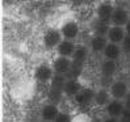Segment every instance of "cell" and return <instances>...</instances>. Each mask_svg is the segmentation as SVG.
<instances>
[{
	"label": "cell",
	"mask_w": 130,
	"mask_h": 122,
	"mask_svg": "<svg viewBox=\"0 0 130 122\" xmlns=\"http://www.w3.org/2000/svg\"><path fill=\"white\" fill-rule=\"evenodd\" d=\"M41 122H51V121H45V119H41Z\"/></svg>",
	"instance_id": "4316f807"
},
{
	"label": "cell",
	"mask_w": 130,
	"mask_h": 122,
	"mask_svg": "<svg viewBox=\"0 0 130 122\" xmlns=\"http://www.w3.org/2000/svg\"><path fill=\"white\" fill-rule=\"evenodd\" d=\"M54 122H74V118H72V116L68 112L60 110L59 114L57 116V118L54 119Z\"/></svg>",
	"instance_id": "44dd1931"
},
{
	"label": "cell",
	"mask_w": 130,
	"mask_h": 122,
	"mask_svg": "<svg viewBox=\"0 0 130 122\" xmlns=\"http://www.w3.org/2000/svg\"><path fill=\"white\" fill-rule=\"evenodd\" d=\"M101 122H120V118H114V117H109V116H106Z\"/></svg>",
	"instance_id": "603a6c76"
},
{
	"label": "cell",
	"mask_w": 130,
	"mask_h": 122,
	"mask_svg": "<svg viewBox=\"0 0 130 122\" xmlns=\"http://www.w3.org/2000/svg\"><path fill=\"white\" fill-rule=\"evenodd\" d=\"M124 102H125V106H126V108L130 109V92H129V95L126 96V98L124 100Z\"/></svg>",
	"instance_id": "cb8c5ba5"
},
{
	"label": "cell",
	"mask_w": 130,
	"mask_h": 122,
	"mask_svg": "<svg viewBox=\"0 0 130 122\" xmlns=\"http://www.w3.org/2000/svg\"><path fill=\"white\" fill-rule=\"evenodd\" d=\"M62 41H63V36L60 33V30H58V29H49L43 34V38H42L43 46L49 50L57 49Z\"/></svg>",
	"instance_id": "7a4b0ae2"
},
{
	"label": "cell",
	"mask_w": 130,
	"mask_h": 122,
	"mask_svg": "<svg viewBox=\"0 0 130 122\" xmlns=\"http://www.w3.org/2000/svg\"><path fill=\"white\" fill-rule=\"evenodd\" d=\"M122 53H124V50H122L121 45L118 43H112L109 42L108 45H106L105 50L103 51V55L105 59H112V60H118L122 55Z\"/></svg>",
	"instance_id": "5bb4252c"
},
{
	"label": "cell",
	"mask_w": 130,
	"mask_h": 122,
	"mask_svg": "<svg viewBox=\"0 0 130 122\" xmlns=\"http://www.w3.org/2000/svg\"><path fill=\"white\" fill-rule=\"evenodd\" d=\"M72 64V59L67 58V57H60L58 55L54 62H53V70L58 75H68V71L71 68Z\"/></svg>",
	"instance_id": "52a82bcc"
},
{
	"label": "cell",
	"mask_w": 130,
	"mask_h": 122,
	"mask_svg": "<svg viewBox=\"0 0 130 122\" xmlns=\"http://www.w3.org/2000/svg\"><path fill=\"white\" fill-rule=\"evenodd\" d=\"M59 112H60V109L58 108V104L49 102V104H46V105H43V108H42V110H41V119L54 122V119L57 118V116L59 114Z\"/></svg>",
	"instance_id": "4fadbf2b"
},
{
	"label": "cell",
	"mask_w": 130,
	"mask_h": 122,
	"mask_svg": "<svg viewBox=\"0 0 130 122\" xmlns=\"http://www.w3.org/2000/svg\"><path fill=\"white\" fill-rule=\"evenodd\" d=\"M125 37H126L125 26H117V25H112L108 34H106V38H108L109 42L118 43V45L122 43V41L125 40Z\"/></svg>",
	"instance_id": "8fae6325"
},
{
	"label": "cell",
	"mask_w": 130,
	"mask_h": 122,
	"mask_svg": "<svg viewBox=\"0 0 130 122\" xmlns=\"http://www.w3.org/2000/svg\"><path fill=\"white\" fill-rule=\"evenodd\" d=\"M110 26H112L110 22L101 21V20H99V19H97V21L95 22V26H93L95 34H97V36H105V37H106V34H108Z\"/></svg>",
	"instance_id": "d6986e66"
},
{
	"label": "cell",
	"mask_w": 130,
	"mask_h": 122,
	"mask_svg": "<svg viewBox=\"0 0 130 122\" xmlns=\"http://www.w3.org/2000/svg\"><path fill=\"white\" fill-rule=\"evenodd\" d=\"M120 122H130V121H126V119H121Z\"/></svg>",
	"instance_id": "484cf974"
},
{
	"label": "cell",
	"mask_w": 130,
	"mask_h": 122,
	"mask_svg": "<svg viewBox=\"0 0 130 122\" xmlns=\"http://www.w3.org/2000/svg\"><path fill=\"white\" fill-rule=\"evenodd\" d=\"M130 20V13L126 8L124 7H116L113 12V16L110 20L112 25H117V26H125Z\"/></svg>",
	"instance_id": "ba28073f"
},
{
	"label": "cell",
	"mask_w": 130,
	"mask_h": 122,
	"mask_svg": "<svg viewBox=\"0 0 130 122\" xmlns=\"http://www.w3.org/2000/svg\"><path fill=\"white\" fill-rule=\"evenodd\" d=\"M82 88H83V85H82V83L79 81V79L68 78L67 81H66V84H64V88H63V95L66 97L74 98L82 91Z\"/></svg>",
	"instance_id": "30bf717a"
},
{
	"label": "cell",
	"mask_w": 130,
	"mask_h": 122,
	"mask_svg": "<svg viewBox=\"0 0 130 122\" xmlns=\"http://www.w3.org/2000/svg\"><path fill=\"white\" fill-rule=\"evenodd\" d=\"M112 100V95L109 92V88H101L96 91V95H95V105L96 106H105L108 105V102Z\"/></svg>",
	"instance_id": "ac0fdd59"
},
{
	"label": "cell",
	"mask_w": 130,
	"mask_h": 122,
	"mask_svg": "<svg viewBox=\"0 0 130 122\" xmlns=\"http://www.w3.org/2000/svg\"><path fill=\"white\" fill-rule=\"evenodd\" d=\"M121 47H122V50H124V53L130 54V36L126 34L125 40L122 41V43H121Z\"/></svg>",
	"instance_id": "7402d4cb"
},
{
	"label": "cell",
	"mask_w": 130,
	"mask_h": 122,
	"mask_svg": "<svg viewBox=\"0 0 130 122\" xmlns=\"http://www.w3.org/2000/svg\"><path fill=\"white\" fill-rule=\"evenodd\" d=\"M54 70H53V66H49V64H38L34 70V79L37 81L42 83V84H47V83L51 81V79L54 78Z\"/></svg>",
	"instance_id": "3957f363"
},
{
	"label": "cell",
	"mask_w": 130,
	"mask_h": 122,
	"mask_svg": "<svg viewBox=\"0 0 130 122\" xmlns=\"http://www.w3.org/2000/svg\"><path fill=\"white\" fill-rule=\"evenodd\" d=\"M114 8H116V7L112 5V4L108 3V2L101 3L100 5L97 7V9H96L97 19H99V20H101V21L110 22L112 16H113V12H114Z\"/></svg>",
	"instance_id": "7c38bea8"
},
{
	"label": "cell",
	"mask_w": 130,
	"mask_h": 122,
	"mask_svg": "<svg viewBox=\"0 0 130 122\" xmlns=\"http://www.w3.org/2000/svg\"><path fill=\"white\" fill-rule=\"evenodd\" d=\"M76 49V45L74 41H70V40H64L59 43V46L57 47V54L60 55V57H67V58H71L74 51Z\"/></svg>",
	"instance_id": "2e32d148"
},
{
	"label": "cell",
	"mask_w": 130,
	"mask_h": 122,
	"mask_svg": "<svg viewBox=\"0 0 130 122\" xmlns=\"http://www.w3.org/2000/svg\"><path fill=\"white\" fill-rule=\"evenodd\" d=\"M109 43V41H108V38H106L105 36H97V34H95L92 38L89 40V47H91V50H92L93 53H101L103 54V51L105 50V47H106V45Z\"/></svg>",
	"instance_id": "9a60e30c"
},
{
	"label": "cell",
	"mask_w": 130,
	"mask_h": 122,
	"mask_svg": "<svg viewBox=\"0 0 130 122\" xmlns=\"http://www.w3.org/2000/svg\"><path fill=\"white\" fill-rule=\"evenodd\" d=\"M117 70H118L117 60H112V59H105L104 58V60L100 64V74L105 79H112L113 76L117 74Z\"/></svg>",
	"instance_id": "9c48e42d"
},
{
	"label": "cell",
	"mask_w": 130,
	"mask_h": 122,
	"mask_svg": "<svg viewBox=\"0 0 130 122\" xmlns=\"http://www.w3.org/2000/svg\"><path fill=\"white\" fill-rule=\"evenodd\" d=\"M95 95L96 91H93L89 87H84L82 91L74 97V101L79 106H88L91 104H95Z\"/></svg>",
	"instance_id": "277c9868"
},
{
	"label": "cell",
	"mask_w": 130,
	"mask_h": 122,
	"mask_svg": "<svg viewBox=\"0 0 130 122\" xmlns=\"http://www.w3.org/2000/svg\"><path fill=\"white\" fill-rule=\"evenodd\" d=\"M124 110H125L124 100H117V98H112V100L108 102V105L105 106L106 116L114 117V118H121Z\"/></svg>",
	"instance_id": "8992f818"
},
{
	"label": "cell",
	"mask_w": 130,
	"mask_h": 122,
	"mask_svg": "<svg viewBox=\"0 0 130 122\" xmlns=\"http://www.w3.org/2000/svg\"><path fill=\"white\" fill-rule=\"evenodd\" d=\"M83 71H84V64H79V63L72 62L71 68H70V71H68V78L79 79V76L83 74Z\"/></svg>",
	"instance_id": "ffe728a7"
},
{
	"label": "cell",
	"mask_w": 130,
	"mask_h": 122,
	"mask_svg": "<svg viewBox=\"0 0 130 122\" xmlns=\"http://www.w3.org/2000/svg\"><path fill=\"white\" fill-rule=\"evenodd\" d=\"M88 57H89V50L88 47L83 46V45H79V46H76L74 54L71 57L72 62L75 63H79V64H86V62L88 60Z\"/></svg>",
	"instance_id": "e0dca14e"
},
{
	"label": "cell",
	"mask_w": 130,
	"mask_h": 122,
	"mask_svg": "<svg viewBox=\"0 0 130 122\" xmlns=\"http://www.w3.org/2000/svg\"><path fill=\"white\" fill-rule=\"evenodd\" d=\"M109 92L112 95V98H117V100H125L126 96L130 92L129 84L125 80H113L109 87Z\"/></svg>",
	"instance_id": "6da1fadb"
},
{
	"label": "cell",
	"mask_w": 130,
	"mask_h": 122,
	"mask_svg": "<svg viewBox=\"0 0 130 122\" xmlns=\"http://www.w3.org/2000/svg\"><path fill=\"white\" fill-rule=\"evenodd\" d=\"M125 30H126V34L127 36H130V20H129V22L125 25Z\"/></svg>",
	"instance_id": "d4e9b609"
},
{
	"label": "cell",
	"mask_w": 130,
	"mask_h": 122,
	"mask_svg": "<svg viewBox=\"0 0 130 122\" xmlns=\"http://www.w3.org/2000/svg\"><path fill=\"white\" fill-rule=\"evenodd\" d=\"M60 33H62L64 40H70V41H75L76 38L79 37L80 34V26L76 21L71 20V21H67L60 26Z\"/></svg>",
	"instance_id": "5b68a950"
}]
</instances>
